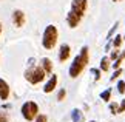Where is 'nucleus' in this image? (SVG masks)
Instances as JSON below:
<instances>
[{"instance_id":"nucleus-11","label":"nucleus","mask_w":125,"mask_h":122,"mask_svg":"<svg viewBox=\"0 0 125 122\" xmlns=\"http://www.w3.org/2000/svg\"><path fill=\"white\" fill-rule=\"evenodd\" d=\"M71 121L73 122H82L83 121V113L79 108H73L71 110Z\"/></svg>"},{"instance_id":"nucleus-16","label":"nucleus","mask_w":125,"mask_h":122,"mask_svg":"<svg viewBox=\"0 0 125 122\" xmlns=\"http://www.w3.org/2000/svg\"><path fill=\"white\" fill-rule=\"evenodd\" d=\"M117 26H119V23L116 22V23H114V25L111 26V30L108 31V34H107V39H108V42H111V40H113V37H114V33H116Z\"/></svg>"},{"instance_id":"nucleus-28","label":"nucleus","mask_w":125,"mask_h":122,"mask_svg":"<svg viewBox=\"0 0 125 122\" xmlns=\"http://www.w3.org/2000/svg\"><path fill=\"white\" fill-rule=\"evenodd\" d=\"M111 2H122V0H111Z\"/></svg>"},{"instance_id":"nucleus-2","label":"nucleus","mask_w":125,"mask_h":122,"mask_svg":"<svg viewBox=\"0 0 125 122\" xmlns=\"http://www.w3.org/2000/svg\"><path fill=\"white\" fill-rule=\"evenodd\" d=\"M88 62H90V48L85 45V46L80 48V53L74 57L71 65H70L68 74H70L71 79H76V77H79L82 74L83 70L86 68V65H88Z\"/></svg>"},{"instance_id":"nucleus-13","label":"nucleus","mask_w":125,"mask_h":122,"mask_svg":"<svg viewBox=\"0 0 125 122\" xmlns=\"http://www.w3.org/2000/svg\"><path fill=\"white\" fill-rule=\"evenodd\" d=\"M122 42H124V36H121V34H116V36L113 37V40H111L113 48H114V50H119V48H121V45H122Z\"/></svg>"},{"instance_id":"nucleus-12","label":"nucleus","mask_w":125,"mask_h":122,"mask_svg":"<svg viewBox=\"0 0 125 122\" xmlns=\"http://www.w3.org/2000/svg\"><path fill=\"white\" fill-rule=\"evenodd\" d=\"M110 67H111V59L108 56H104L100 59V71H108Z\"/></svg>"},{"instance_id":"nucleus-5","label":"nucleus","mask_w":125,"mask_h":122,"mask_svg":"<svg viewBox=\"0 0 125 122\" xmlns=\"http://www.w3.org/2000/svg\"><path fill=\"white\" fill-rule=\"evenodd\" d=\"M20 113H22V116H23V119L28 121V122L36 121V118L40 114L39 104H37V102H34V100H26L25 104L22 105Z\"/></svg>"},{"instance_id":"nucleus-19","label":"nucleus","mask_w":125,"mask_h":122,"mask_svg":"<svg viewBox=\"0 0 125 122\" xmlns=\"http://www.w3.org/2000/svg\"><path fill=\"white\" fill-rule=\"evenodd\" d=\"M116 88H117V91L121 93V94H125V80H119Z\"/></svg>"},{"instance_id":"nucleus-18","label":"nucleus","mask_w":125,"mask_h":122,"mask_svg":"<svg viewBox=\"0 0 125 122\" xmlns=\"http://www.w3.org/2000/svg\"><path fill=\"white\" fill-rule=\"evenodd\" d=\"M65 97H66V90L65 88H60L59 93H57V100L62 102V100H65Z\"/></svg>"},{"instance_id":"nucleus-25","label":"nucleus","mask_w":125,"mask_h":122,"mask_svg":"<svg viewBox=\"0 0 125 122\" xmlns=\"http://www.w3.org/2000/svg\"><path fill=\"white\" fill-rule=\"evenodd\" d=\"M117 57H119V51H113L111 56H110V59H111V60H116Z\"/></svg>"},{"instance_id":"nucleus-9","label":"nucleus","mask_w":125,"mask_h":122,"mask_svg":"<svg viewBox=\"0 0 125 122\" xmlns=\"http://www.w3.org/2000/svg\"><path fill=\"white\" fill-rule=\"evenodd\" d=\"M9 94H11V87H9V84L5 79L0 77V99H2V100H8Z\"/></svg>"},{"instance_id":"nucleus-8","label":"nucleus","mask_w":125,"mask_h":122,"mask_svg":"<svg viewBox=\"0 0 125 122\" xmlns=\"http://www.w3.org/2000/svg\"><path fill=\"white\" fill-rule=\"evenodd\" d=\"M57 57H59V62H66L71 57V46L68 45V43H62V45L59 46V54H57Z\"/></svg>"},{"instance_id":"nucleus-23","label":"nucleus","mask_w":125,"mask_h":122,"mask_svg":"<svg viewBox=\"0 0 125 122\" xmlns=\"http://www.w3.org/2000/svg\"><path fill=\"white\" fill-rule=\"evenodd\" d=\"M34 122H48V116L46 114H39Z\"/></svg>"},{"instance_id":"nucleus-22","label":"nucleus","mask_w":125,"mask_h":122,"mask_svg":"<svg viewBox=\"0 0 125 122\" xmlns=\"http://www.w3.org/2000/svg\"><path fill=\"white\" fill-rule=\"evenodd\" d=\"M122 74V68H117V70H114V73H113V76H111V80H116L119 76Z\"/></svg>"},{"instance_id":"nucleus-30","label":"nucleus","mask_w":125,"mask_h":122,"mask_svg":"<svg viewBox=\"0 0 125 122\" xmlns=\"http://www.w3.org/2000/svg\"><path fill=\"white\" fill-rule=\"evenodd\" d=\"M124 39H125V34H124Z\"/></svg>"},{"instance_id":"nucleus-6","label":"nucleus","mask_w":125,"mask_h":122,"mask_svg":"<svg viewBox=\"0 0 125 122\" xmlns=\"http://www.w3.org/2000/svg\"><path fill=\"white\" fill-rule=\"evenodd\" d=\"M11 22L16 28H22L25 26V22H26V17H25V12L22 9H14L12 14H11Z\"/></svg>"},{"instance_id":"nucleus-27","label":"nucleus","mask_w":125,"mask_h":122,"mask_svg":"<svg viewBox=\"0 0 125 122\" xmlns=\"http://www.w3.org/2000/svg\"><path fill=\"white\" fill-rule=\"evenodd\" d=\"M2 31H3V25H2V22H0V36H2Z\"/></svg>"},{"instance_id":"nucleus-3","label":"nucleus","mask_w":125,"mask_h":122,"mask_svg":"<svg viewBox=\"0 0 125 122\" xmlns=\"http://www.w3.org/2000/svg\"><path fill=\"white\" fill-rule=\"evenodd\" d=\"M57 40H59V28L56 25H52V23L46 25L45 30H43V34H42V46L45 50L51 51L56 48Z\"/></svg>"},{"instance_id":"nucleus-7","label":"nucleus","mask_w":125,"mask_h":122,"mask_svg":"<svg viewBox=\"0 0 125 122\" xmlns=\"http://www.w3.org/2000/svg\"><path fill=\"white\" fill-rule=\"evenodd\" d=\"M57 82H59V76H57V74H51L50 79H48L45 82V85H43V93H46V94L52 93L57 88Z\"/></svg>"},{"instance_id":"nucleus-1","label":"nucleus","mask_w":125,"mask_h":122,"mask_svg":"<svg viewBox=\"0 0 125 122\" xmlns=\"http://www.w3.org/2000/svg\"><path fill=\"white\" fill-rule=\"evenodd\" d=\"M86 9H88V0H71V9L66 14V25L71 30L80 25Z\"/></svg>"},{"instance_id":"nucleus-10","label":"nucleus","mask_w":125,"mask_h":122,"mask_svg":"<svg viewBox=\"0 0 125 122\" xmlns=\"http://www.w3.org/2000/svg\"><path fill=\"white\" fill-rule=\"evenodd\" d=\"M40 67L43 68V71L46 73V76L52 74V62H51V59H48V57H42V59H40Z\"/></svg>"},{"instance_id":"nucleus-17","label":"nucleus","mask_w":125,"mask_h":122,"mask_svg":"<svg viewBox=\"0 0 125 122\" xmlns=\"http://www.w3.org/2000/svg\"><path fill=\"white\" fill-rule=\"evenodd\" d=\"M108 108H110V113H111V114H117V110H119V104H117V102H110Z\"/></svg>"},{"instance_id":"nucleus-15","label":"nucleus","mask_w":125,"mask_h":122,"mask_svg":"<svg viewBox=\"0 0 125 122\" xmlns=\"http://www.w3.org/2000/svg\"><path fill=\"white\" fill-rule=\"evenodd\" d=\"M124 59H125V51H124L122 54H121V56L117 57L116 60L113 62V65H111V67L114 68V70H117V68H121V65H122V62H124Z\"/></svg>"},{"instance_id":"nucleus-24","label":"nucleus","mask_w":125,"mask_h":122,"mask_svg":"<svg viewBox=\"0 0 125 122\" xmlns=\"http://www.w3.org/2000/svg\"><path fill=\"white\" fill-rule=\"evenodd\" d=\"M124 111H125V99H122V100H121V104H119V110H117V114L124 113Z\"/></svg>"},{"instance_id":"nucleus-26","label":"nucleus","mask_w":125,"mask_h":122,"mask_svg":"<svg viewBox=\"0 0 125 122\" xmlns=\"http://www.w3.org/2000/svg\"><path fill=\"white\" fill-rule=\"evenodd\" d=\"M8 108H11V104H3V110H8Z\"/></svg>"},{"instance_id":"nucleus-14","label":"nucleus","mask_w":125,"mask_h":122,"mask_svg":"<svg viewBox=\"0 0 125 122\" xmlns=\"http://www.w3.org/2000/svg\"><path fill=\"white\" fill-rule=\"evenodd\" d=\"M100 99H102L104 102L111 100V88H107V90H104L102 93H100Z\"/></svg>"},{"instance_id":"nucleus-29","label":"nucleus","mask_w":125,"mask_h":122,"mask_svg":"<svg viewBox=\"0 0 125 122\" xmlns=\"http://www.w3.org/2000/svg\"><path fill=\"white\" fill-rule=\"evenodd\" d=\"M90 122H96V121H90Z\"/></svg>"},{"instance_id":"nucleus-4","label":"nucleus","mask_w":125,"mask_h":122,"mask_svg":"<svg viewBox=\"0 0 125 122\" xmlns=\"http://www.w3.org/2000/svg\"><path fill=\"white\" fill-rule=\"evenodd\" d=\"M23 77H25V80L28 82V84L31 85H39L40 82H43L46 79V73L43 71V68L39 65H30L25 70V73H23Z\"/></svg>"},{"instance_id":"nucleus-21","label":"nucleus","mask_w":125,"mask_h":122,"mask_svg":"<svg viewBox=\"0 0 125 122\" xmlns=\"http://www.w3.org/2000/svg\"><path fill=\"white\" fill-rule=\"evenodd\" d=\"M0 122H9V114L6 111H0Z\"/></svg>"},{"instance_id":"nucleus-20","label":"nucleus","mask_w":125,"mask_h":122,"mask_svg":"<svg viewBox=\"0 0 125 122\" xmlns=\"http://www.w3.org/2000/svg\"><path fill=\"white\" fill-rule=\"evenodd\" d=\"M91 74L94 76V79L96 80H100V68H91Z\"/></svg>"}]
</instances>
